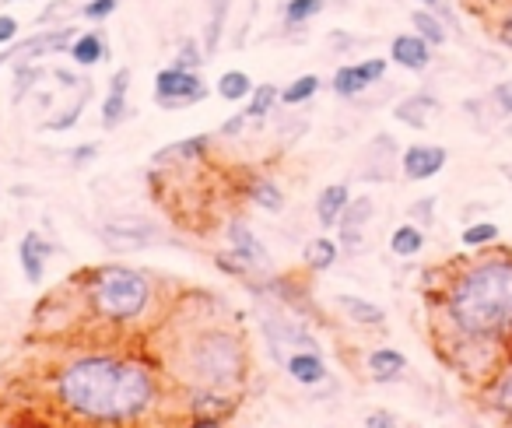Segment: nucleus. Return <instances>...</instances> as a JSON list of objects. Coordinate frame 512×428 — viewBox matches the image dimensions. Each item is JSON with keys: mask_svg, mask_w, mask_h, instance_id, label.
<instances>
[{"mask_svg": "<svg viewBox=\"0 0 512 428\" xmlns=\"http://www.w3.org/2000/svg\"><path fill=\"white\" fill-rule=\"evenodd\" d=\"M60 404L88 421H127L137 418L155 400L151 372L137 362L92 355L67 365L57 379Z\"/></svg>", "mask_w": 512, "mask_h": 428, "instance_id": "1", "label": "nucleus"}, {"mask_svg": "<svg viewBox=\"0 0 512 428\" xmlns=\"http://www.w3.org/2000/svg\"><path fill=\"white\" fill-rule=\"evenodd\" d=\"M446 316L467 344H498L512 337V257H488L456 274Z\"/></svg>", "mask_w": 512, "mask_h": 428, "instance_id": "2", "label": "nucleus"}, {"mask_svg": "<svg viewBox=\"0 0 512 428\" xmlns=\"http://www.w3.org/2000/svg\"><path fill=\"white\" fill-rule=\"evenodd\" d=\"M88 295H92V306L99 316L127 323V320H137V316L148 309L151 285L144 274L130 271V267H99V271L92 274Z\"/></svg>", "mask_w": 512, "mask_h": 428, "instance_id": "3", "label": "nucleus"}, {"mask_svg": "<svg viewBox=\"0 0 512 428\" xmlns=\"http://www.w3.org/2000/svg\"><path fill=\"white\" fill-rule=\"evenodd\" d=\"M190 369H193V383L200 390L221 393L228 386L242 383V372H246V358L235 337L211 330V334H200L190 348Z\"/></svg>", "mask_w": 512, "mask_h": 428, "instance_id": "4", "label": "nucleus"}, {"mask_svg": "<svg viewBox=\"0 0 512 428\" xmlns=\"http://www.w3.org/2000/svg\"><path fill=\"white\" fill-rule=\"evenodd\" d=\"M207 81L200 78V71H186V67H162L155 74V102L162 109H186L197 106V102L207 99Z\"/></svg>", "mask_w": 512, "mask_h": 428, "instance_id": "5", "label": "nucleus"}, {"mask_svg": "<svg viewBox=\"0 0 512 428\" xmlns=\"http://www.w3.org/2000/svg\"><path fill=\"white\" fill-rule=\"evenodd\" d=\"M74 36H78V29H74V25H53V29H43V32H36V36L22 39V43L4 46V53H0V67L36 64V60H43V57L67 53V50H71V43H74Z\"/></svg>", "mask_w": 512, "mask_h": 428, "instance_id": "6", "label": "nucleus"}, {"mask_svg": "<svg viewBox=\"0 0 512 428\" xmlns=\"http://www.w3.org/2000/svg\"><path fill=\"white\" fill-rule=\"evenodd\" d=\"M386 71H390V60L383 57H369V60H358V64H344L334 71V78H330V88H334V95H341V99H358L362 92H369L372 85H379V81L386 78Z\"/></svg>", "mask_w": 512, "mask_h": 428, "instance_id": "7", "label": "nucleus"}, {"mask_svg": "<svg viewBox=\"0 0 512 428\" xmlns=\"http://www.w3.org/2000/svg\"><path fill=\"white\" fill-rule=\"evenodd\" d=\"M102 243L116 253H134L144 246L158 243V225L148 218H113L102 225Z\"/></svg>", "mask_w": 512, "mask_h": 428, "instance_id": "8", "label": "nucleus"}, {"mask_svg": "<svg viewBox=\"0 0 512 428\" xmlns=\"http://www.w3.org/2000/svg\"><path fill=\"white\" fill-rule=\"evenodd\" d=\"M446 162H449V151L439 148V144H411V148H404V155H400V169H404V176L411 179V183L439 176V172L446 169Z\"/></svg>", "mask_w": 512, "mask_h": 428, "instance_id": "9", "label": "nucleus"}, {"mask_svg": "<svg viewBox=\"0 0 512 428\" xmlns=\"http://www.w3.org/2000/svg\"><path fill=\"white\" fill-rule=\"evenodd\" d=\"M432 43H425V39L418 36V32H400V36H393L390 43V60L397 67H404V71H428V64H432Z\"/></svg>", "mask_w": 512, "mask_h": 428, "instance_id": "10", "label": "nucleus"}, {"mask_svg": "<svg viewBox=\"0 0 512 428\" xmlns=\"http://www.w3.org/2000/svg\"><path fill=\"white\" fill-rule=\"evenodd\" d=\"M228 246H232L235 260L246 267H271V253H267V246L260 243V239L253 236V229H249L246 222H232L228 225Z\"/></svg>", "mask_w": 512, "mask_h": 428, "instance_id": "11", "label": "nucleus"}, {"mask_svg": "<svg viewBox=\"0 0 512 428\" xmlns=\"http://www.w3.org/2000/svg\"><path fill=\"white\" fill-rule=\"evenodd\" d=\"M393 162H397V141L390 134L372 137V144L365 148L362 158V176L369 183H383V179L393 176Z\"/></svg>", "mask_w": 512, "mask_h": 428, "instance_id": "12", "label": "nucleus"}, {"mask_svg": "<svg viewBox=\"0 0 512 428\" xmlns=\"http://www.w3.org/2000/svg\"><path fill=\"white\" fill-rule=\"evenodd\" d=\"M53 253V246L46 243L39 232H25L22 246H18V260H22V274L29 285H39L46 278V257Z\"/></svg>", "mask_w": 512, "mask_h": 428, "instance_id": "13", "label": "nucleus"}, {"mask_svg": "<svg viewBox=\"0 0 512 428\" xmlns=\"http://www.w3.org/2000/svg\"><path fill=\"white\" fill-rule=\"evenodd\" d=\"M127 92H130V71L120 67V71L109 78V92L102 99V127L113 130L127 120Z\"/></svg>", "mask_w": 512, "mask_h": 428, "instance_id": "14", "label": "nucleus"}, {"mask_svg": "<svg viewBox=\"0 0 512 428\" xmlns=\"http://www.w3.org/2000/svg\"><path fill=\"white\" fill-rule=\"evenodd\" d=\"M435 113H439V99H435L432 92H414L393 106V116H397L404 127H418V130L428 127V120H432Z\"/></svg>", "mask_w": 512, "mask_h": 428, "instance_id": "15", "label": "nucleus"}, {"mask_svg": "<svg viewBox=\"0 0 512 428\" xmlns=\"http://www.w3.org/2000/svg\"><path fill=\"white\" fill-rule=\"evenodd\" d=\"M351 204V190L348 183H330L320 190V197H316V222L323 225V229H334V225H341V214L344 207Z\"/></svg>", "mask_w": 512, "mask_h": 428, "instance_id": "16", "label": "nucleus"}, {"mask_svg": "<svg viewBox=\"0 0 512 428\" xmlns=\"http://www.w3.org/2000/svg\"><path fill=\"white\" fill-rule=\"evenodd\" d=\"M285 369L302 386H316L327 379V362H323L320 351H295V355L285 358Z\"/></svg>", "mask_w": 512, "mask_h": 428, "instance_id": "17", "label": "nucleus"}, {"mask_svg": "<svg viewBox=\"0 0 512 428\" xmlns=\"http://www.w3.org/2000/svg\"><path fill=\"white\" fill-rule=\"evenodd\" d=\"M67 57L74 60V64L78 67H99L102 60L109 57V43H106V36H102V32H78V36H74V43H71V50H67Z\"/></svg>", "mask_w": 512, "mask_h": 428, "instance_id": "18", "label": "nucleus"}, {"mask_svg": "<svg viewBox=\"0 0 512 428\" xmlns=\"http://www.w3.org/2000/svg\"><path fill=\"white\" fill-rule=\"evenodd\" d=\"M207 4V25H204V50L207 57L221 50V36H225V22H228V8H232V0H204Z\"/></svg>", "mask_w": 512, "mask_h": 428, "instance_id": "19", "label": "nucleus"}, {"mask_svg": "<svg viewBox=\"0 0 512 428\" xmlns=\"http://www.w3.org/2000/svg\"><path fill=\"white\" fill-rule=\"evenodd\" d=\"M337 306L344 309V316H348L351 323H358V327H383L386 313L376 306V302L362 299V295H337Z\"/></svg>", "mask_w": 512, "mask_h": 428, "instance_id": "20", "label": "nucleus"}, {"mask_svg": "<svg viewBox=\"0 0 512 428\" xmlns=\"http://www.w3.org/2000/svg\"><path fill=\"white\" fill-rule=\"evenodd\" d=\"M207 148H211V137L197 134V137H186V141H176L169 148H162L155 155L158 165H169V162H193V158H204Z\"/></svg>", "mask_w": 512, "mask_h": 428, "instance_id": "21", "label": "nucleus"}, {"mask_svg": "<svg viewBox=\"0 0 512 428\" xmlns=\"http://www.w3.org/2000/svg\"><path fill=\"white\" fill-rule=\"evenodd\" d=\"M323 11H327V0H288L281 8V22H285V29H306Z\"/></svg>", "mask_w": 512, "mask_h": 428, "instance_id": "22", "label": "nucleus"}, {"mask_svg": "<svg viewBox=\"0 0 512 428\" xmlns=\"http://www.w3.org/2000/svg\"><path fill=\"white\" fill-rule=\"evenodd\" d=\"M411 29L432 46H446V39H449L446 22H442V15H439V11H432V8L411 11Z\"/></svg>", "mask_w": 512, "mask_h": 428, "instance_id": "23", "label": "nucleus"}, {"mask_svg": "<svg viewBox=\"0 0 512 428\" xmlns=\"http://www.w3.org/2000/svg\"><path fill=\"white\" fill-rule=\"evenodd\" d=\"M253 88H256L253 78H249L246 71H239V67H232V71H221L214 92H218L225 102H246L249 95H253Z\"/></svg>", "mask_w": 512, "mask_h": 428, "instance_id": "24", "label": "nucleus"}, {"mask_svg": "<svg viewBox=\"0 0 512 428\" xmlns=\"http://www.w3.org/2000/svg\"><path fill=\"white\" fill-rule=\"evenodd\" d=\"M404 369H407V358L400 355L397 348H376L369 355V372L376 379H383V383H386V379H397Z\"/></svg>", "mask_w": 512, "mask_h": 428, "instance_id": "25", "label": "nucleus"}, {"mask_svg": "<svg viewBox=\"0 0 512 428\" xmlns=\"http://www.w3.org/2000/svg\"><path fill=\"white\" fill-rule=\"evenodd\" d=\"M281 102V92L278 85H271V81H264V85H256L253 95L246 99V109L242 113L249 116V120H264V116H271V109Z\"/></svg>", "mask_w": 512, "mask_h": 428, "instance_id": "26", "label": "nucleus"}, {"mask_svg": "<svg viewBox=\"0 0 512 428\" xmlns=\"http://www.w3.org/2000/svg\"><path fill=\"white\" fill-rule=\"evenodd\" d=\"M390 250L393 257H418L425 250V229L421 225H400L390 236Z\"/></svg>", "mask_w": 512, "mask_h": 428, "instance_id": "27", "label": "nucleus"}, {"mask_svg": "<svg viewBox=\"0 0 512 428\" xmlns=\"http://www.w3.org/2000/svg\"><path fill=\"white\" fill-rule=\"evenodd\" d=\"M316 95H320V78L316 74H299V78L281 88V102L285 106H302V102H313Z\"/></svg>", "mask_w": 512, "mask_h": 428, "instance_id": "28", "label": "nucleus"}, {"mask_svg": "<svg viewBox=\"0 0 512 428\" xmlns=\"http://www.w3.org/2000/svg\"><path fill=\"white\" fill-rule=\"evenodd\" d=\"M337 253H341V246L334 243L330 236H316L313 243L306 246V264L313 267V271H330L337 260Z\"/></svg>", "mask_w": 512, "mask_h": 428, "instance_id": "29", "label": "nucleus"}, {"mask_svg": "<svg viewBox=\"0 0 512 428\" xmlns=\"http://www.w3.org/2000/svg\"><path fill=\"white\" fill-rule=\"evenodd\" d=\"M88 92H92V88H88ZM88 92H85V95H78V99H74L71 106L64 109V113H53L50 120L43 123V130H53V134H64V130H71L74 123H78L81 116H85V106H88Z\"/></svg>", "mask_w": 512, "mask_h": 428, "instance_id": "30", "label": "nucleus"}, {"mask_svg": "<svg viewBox=\"0 0 512 428\" xmlns=\"http://www.w3.org/2000/svg\"><path fill=\"white\" fill-rule=\"evenodd\" d=\"M249 197L256 200V204L264 207V211H281L285 207V193H281V186L274 183V179H256L253 186H249Z\"/></svg>", "mask_w": 512, "mask_h": 428, "instance_id": "31", "label": "nucleus"}, {"mask_svg": "<svg viewBox=\"0 0 512 428\" xmlns=\"http://www.w3.org/2000/svg\"><path fill=\"white\" fill-rule=\"evenodd\" d=\"M204 60H207L204 43H200V39H193V36H186L183 43L176 46V60H172V64L186 67V71H200V67H204Z\"/></svg>", "mask_w": 512, "mask_h": 428, "instance_id": "32", "label": "nucleus"}, {"mask_svg": "<svg viewBox=\"0 0 512 428\" xmlns=\"http://www.w3.org/2000/svg\"><path fill=\"white\" fill-rule=\"evenodd\" d=\"M372 214H376L372 200H369V197H355L348 207H344V214H341V229H365V225L372 222Z\"/></svg>", "mask_w": 512, "mask_h": 428, "instance_id": "33", "label": "nucleus"}, {"mask_svg": "<svg viewBox=\"0 0 512 428\" xmlns=\"http://www.w3.org/2000/svg\"><path fill=\"white\" fill-rule=\"evenodd\" d=\"M46 78V67L39 64H18L15 67V102H22V95H32V88Z\"/></svg>", "mask_w": 512, "mask_h": 428, "instance_id": "34", "label": "nucleus"}, {"mask_svg": "<svg viewBox=\"0 0 512 428\" xmlns=\"http://www.w3.org/2000/svg\"><path fill=\"white\" fill-rule=\"evenodd\" d=\"M491 404H495V411L512 414V365L505 372H498L495 386H491Z\"/></svg>", "mask_w": 512, "mask_h": 428, "instance_id": "35", "label": "nucleus"}, {"mask_svg": "<svg viewBox=\"0 0 512 428\" xmlns=\"http://www.w3.org/2000/svg\"><path fill=\"white\" fill-rule=\"evenodd\" d=\"M116 8H120V0H85L78 15L85 18V22L99 25V22H109V18L116 15Z\"/></svg>", "mask_w": 512, "mask_h": 428, "instance_id": "36", "label": "nucleus"}, {"mask_svg": "<svg viewBox=\"0 0 512 428\" xmlns=\"http://www.w3.org/2000/svg\"><path fill=\"white\" fill-rule=\"evenodd\" d=\"M498 239V225L495 222H477L463 229V246H488Z\"/></svg>", "mask_w": 512, "mask_h": 428, "instance_id": "37", "label": "nucleus"}, {"mask_svg": "<svg viewBox=\"0 0 512 428\" xmlns=\"http://www.w3.org/2000/svg\"><path fill=\"white\" fill-rule=\"evenodd\" d=\"M488 102L495 106L498 116H512V81H502L488 92Z\"/></svg>", "mask_w": 512, "mask_h": 428, "instance_id": "38", "label": "nucleus"}, {"mask_svg": "<svg viewBox=\"0 0 512 428\" xmlns=\"http://www.w3.org/2000/svg\"><path fill=\"white\" fill-rule=\"evenodd\" d=\"M18 36H22V22H18L15 15H4V11H0V46L18 43Z\"/></svg>", "mask_w": 512, "mask_h": 428, "instance_id": "39", "label": "nucleus"}, {"mask_svg": "<svg viewBox=\"0 0 512 428\" xmlns=\"http://www.w3.org/2000/svg\"><path fill=\"white\" fill-rule=\"evenodd\" d=\"M411 218H414V222H421V229H425V225H432V218H435V197L418 200V204L411 207Z\"/></svg>", "mask_w": 512, "mask_h": 428, "instance_id": "40", "label": "nucleus"}, {"mask_svg": "<svg viewBox=\"0 0 512 428\" xmlns=\"http://www.w3.org/2000/svg\"><path fill=\"white\" fill-rule=\"evenodd\" d=\"M67 8H71V0H53L50 8L39 15V25H46V29H50V25H60V11H67Z\"/></svg>", "mask_w": 512, "mask_h": 428, "instance_id": "41", "label": "nucleus"}, {"mask_svg": "<svg viewBox=\"0 0 512 428\" xmlns=\"http://www.w3.org/2000/svg\"><path fill=\"white\" fill-rule=\"evenodd\" d=\"M498 43H502L505 50H512V4L502 11V18H498Z\"/></svg>", "mask_w": 512, "mask_h": 428, "instance_id": "42", "label": "nucleus"}, {"mask_svg": "<svg viewBox=\"0 0 512 428\" xmlns=\"http://www.w3.org/2000/svg\"><path fill=\"white\" fill-rule=\"evenodd\" d=\"M365 428H400V421L393 418L390 411H372L369 418H365Z\"/></svg>", "mask_w": 512, "mask_h": 428, "instance_id": "43", "label": "nucleus"}, {"mask_svg": "<svg viewBox=\"0 0 512 428\" xmlns=\"http://www.w3.org/2000/svg\"><path fill=\"white\" fill-rule=\"evenodd\" d=\"M95 158H99V144H81V148L71 151L74 165H88V162H95Z\"/></svg>", "mask_w": 512, "mask_h": 428, "instance_id": "44", "label": "nucleus"}, {"mask_svg": "<svg viewBox=\"0 0 512 428\" xmlns=\"http://www.w3.org/2000/svg\"><path fill=\"white\" fill-rule=\"evenodd\" d=\"M246 123H249V116H246V113L228 116L225 127H221V137H235V134H242V127H246Z\"/></svg>", "mask_w": 512, "mask_h": 428, "instance_id": "45", "label": "nucleus"}, {"mask_svg": "<svg viewBox=\"0 0 512 428\" xmlns=\"http://www.w3.org/2000/svg\"><path fill=\"white\" fill-rule=\"evenodd\" d=\"M365 239H362V229H341V246H348V250H358Z\"/></svg>", "mask_w": 512, "mask_h": 428, "instance_id": "46", "label": "nucleus"}, {"mask_svg": "<svg viewBox=\"0 0 512 428\" xmlns=\"http://www.w3.org/2000/svg\"><path fill=\"white\" fill-rule=\"evenodd\" d=\"M190 428H221V425H218V421H214V418H197Z\"/></svg>", "mask_w": 512, "mask_h": 428, "instance_id": "47", "label": "nucleus"}, {"mask_svg": "<svg viewBox=\"0 0 512 428\" xmlns=\"http://www.w3.org/2000/svg\"><path fill=\"white\" fill-rule=\"evenodd\" d=\"M414 4H418V8H439L442 0H414Z\"/></svg>", "mask_w": 512, "mask_h": 428, "instance_id": "48", "label": "nucleus"}, {"mask_svg": "<svg viewBox=\"0 0 512 428\" xmlns=\"http://www.w3.org/2000/svg\"><path fill=\"white\" fill-rule=\"evenodd\" d=\"M4 4H29V0H4Z\"/></svg>", "mask_w": 512, "mask_h": 428, "instance_id": "49", "label": "nucleus"}, {"mask_svg": "<svg viewBox=\"0 0 512 428\" xmlns=\"http://www.w3.org/2000/svg\"><path fill=\"white\" fill-rule=\"evenodd\" d=\"M467 4H491V0H467Z\"/></svg>", "mask_w": 512, "mask_h": 428, "instance_id": "50", "label": "nucleus"}, {"mask_svg": "<svg viewBox=\"0 0 512 428\" xmlns=\"http://www.w3.org/2000/svg\"><path fill=\"white\" fill-rule=\"evenodd\" d=\"M509 134H512V127H509Z\"/></svg>", "mask_w": 512, "mask_h": 428, "instance_id": "51", "label": "nucleus"}]
</instances>
